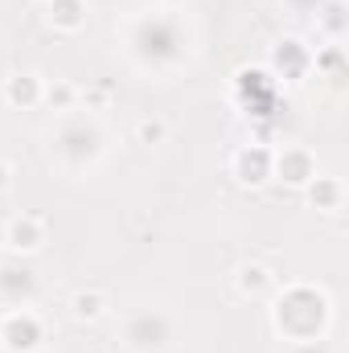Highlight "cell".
Here are the masks:
<instances>
[{
	"label": "cell",
	"mask_w": 349,
	"mask_h": 353,
	"mask_svg": "<svg viewBox=\"0 0 349 353\" xmlns=\"http://www.w3.org/2000/svg\"><path fill=\"white\" fill-rule=\"evenodd\" d=\"M321 4H325V0H283V8H288V12H300V17H312Z\"/></svg>",
	"instance_id": "23"
},
{
	"label": "cell",
	"mask_w": 349,
	"mask_h": 353,
	"mask_svg": "<svg viewBox=\"0 0 349 353\" xmlns=\"http://www.w3.org/2000/svg\"><path fill=\"white\" fill-rule=\"evenodd\" d=\"M165 140H169V119H161V115H144V119L136 123V144L157 148V144H165Z\"/></svg>",
	"instance_id": "20"
},
{
	"label": "cell",
	"mask_w": 349,
	"mask_h": 353,
	"mask_svg": "<svg viewBox=\"0 0 349 353\" xmlns=\"http://www.w3.org/2000/svg\"><path fill=\"white\" fill-rule=\"evenodd\" d=\"M79 99H87V111H103L115 99V90L107 87V83H99V87H90V90H79Z\"/></svg>",
	"instance_id": "21"
},
{
	"label": "cell",
	"mask_w": 349,
	"mask_h": 353,
	"mask_svg": "<svg viewBox=\"0 0 349 353\" xmlns=\"http://www.w3.org/2000/svg\"><path fill=\"white\" fill-rule=\"evenodd\" d=\"M230 279H235V292H239L243 300H267V296L279 288V275L267 263H255V259H251V263H239Z\"/></svg>",
	"instance_id": "13"
},
{
	"label": "cell",
	"mask_w": 349,
	"mask_h": 353,
	"mask_svg": "<svg viewBox=\"0 0 349 353\" xmlns=\"http://www.w3.org/2000/svg\"><path fill=\"white\" fill-rule=\"evenodd\" d=\"M312 176H317V152L308 144H283V148H275L271 181H283L292 189H304Z\"/></svg>",
	"instance_id": "11"
},
{
	"label": "cell",
	"mask_w": 349,
	"mask_h": 353,
	"mask_svg": "<svg viewBox=\"0 0 349 353\" xmlns=\"http://www.w3.org/2000/svg\"><path fill=\"white\" fill-rule=\"evenodd\" d=\"M41 296V275L25 259H4L0 263V304L4 308H33Z\"/></svg>",
	"instance_id": "9"
},
{
	"label": "cell",
	"mask_w": 349,
	"mask_h": 353,
	"mask_svg": "<svg viewBox=\"0 0 349 353\" xmlns=\"http://www.w3.org/2000/svg\"><path fill=\"white\" fill-rule=\"evenodd\" d=\"M12 173H17V169H12V161H4V157H0V193L12 185Z\"/></svg>",
	"instance_id": "24"
},
{
	"label": "cell",
	"mask_w": 349,
	"mask_h": 353,
	"mask_svg": "<svg viewBox=\"0 0 349 353\" xmlns=\"http://www.w3.org/2000/svg\"><path fill=\"white\" fill-rule=\"evenodd\" d=\"M271 165H275V148L267 140H251V144H239L226 161V169L235 176V185L243 189H263L271 181Z\"/></svg>",
	"instance_id": "8"
},
{
	"label": "cell",
	"mask_w": 349,
	"mask_h": 353,
	"mask_svg": "<svg viewBox=\"0 0 349 353\" xmlns=\"http://www.w3.org/2000/svg\"><path fill=\"white\" fill-rule=\"evenodd\" d=\"M111 312V296L103 292V288H79L74 296H70V316L79 321V325H94V321H103Z\"/></svg>",
	"instance_id": "16"
},
{
	"label": "cell",
	"mask_w": 349,
	"mask_h": 353,
	"mask_svg": "<svg viewBox=\"0 0 349 353\" xmlns=\"http://www.w3.org/2000/svg\"><path fill=\"white\" fill-rule=\"evenodd\" d=\"M271 329L283 345L296 341H325L333 329V296L317 283H279L271 296Z\"/></svg>",
	"instance_id": "2"
},
{
	"label": "cell",
	"mask_w": 349,
	"mask_h": 353,
	"mask_svg": "<svg viewBox=\"0 0 349 353\" xmlns=\"http://www.w3.org/2000/svg\"><path fill=\"white\" fill-rule=\"evenodd\" d=\"M33 4H41V8H46V4H50V0H33Z\"/></svg>",
	"instance_id": "26"
},
{
	"label": "cell",
	"mask_w": 349,
	"mask_h": 353,
	"mask_svg": "<svg viewBox=\"0 0 349 353\" xmlns=\"http://www.w3.org/2000/svg\"><path fill=\"white\" fill-rule=\"evenodd\" d=\"M275 83H300L308 70H312V46L296 33L288 37H275L271 41V54H267V66H263Z\"/></svg>",
	"instance_id": "7"
},
{
	"label": "cell",
	"mask_w": 349,
	"mask_h": 353,
	"mask_svg": "<svg viewBox=\"0 0 349 353\" xmlns=\"http://www.w3.org/2000/svg\"><path fill=\"white\" fill-rule=\"evenodd\" d=\"M161 4H165V8H181V4H185V0H161Z\"/></svg>",
	"instance_id": "25"
},
{
	"label": "cell",
	"mask_w": 349,
	"mask_h": 353,
	"mask_svg": "<svg viewBox=\"0 0 349 353\" xmlns=\"http://www.w3.org/2000/svg\"><path fill=\"white\" fill-rule=\"evenodd\" d=\"M119 41L123 54L132 58L136 70L152 74V79H173L177 70L193 58V29L177 8H136L123 25H119Z\"/></svg>",
	"instance_id": "1"
},
{
	"label": "cell",
	"mask_w": 349,
	"mask_h": 353,
	"mask_svg": "<svg viewBox=\"0 0 349 353\" xmlns=\"http://www.w3.org/2000/svg\"><path fill=\"white\" fill-rule=\"evenodd\" d=\"M283 353H333L329 341H296V345H283Z\"/></svg>",
	"instance_id": "22"
},
{
	"label": "cell",
	"mask_w": 349,
	"mask_h": 353,
	"mask_svg": "<svg viewBox=\"0 0 349 353\" xmlns=\"http://www.w3.org/2000/svg\"><path fill=\"white\" fill-rule=\"evenodd\" d=\"M235 103L243 107L247 119L259 123V136H267L275 123V107H279V83L263 66H243L235 74Z\"/></svg>",
	"instance_id": "5"
},
{
	"label": "cell",
	"mask_w": 349,
	"mask_h": 353,
	"mask_svg": "<svg viewBox=\"0 0 349 353\" xmlns=\"http://www.w3.org/2000/svg\"><path fill=\"white\" fill-rule=\"evenodd\" d=\"M41 90H46V79L37 70H12L0 83V99L12 111H33V107H41Z\"/></svg>",
	"instance_id": "12"
},
{
	"label": "cell",
	"mask_w": 349,
	"mask_h": 353,
	"mask_svg": "<svg viewBox=\"0 0 349 353\" xmlns=\"http://www.w3.org/2000/svg\"><path fill=\"white\" fill-rule=\"evenodd\" d=\"M304 197H308V205L321 210V214H341V210H346V185H341V176H321L317 173L304 185Z\"/></svg>",
	"instance_id": "15"
},
{
	"label": "cell",
	"mask_w": 349,
	"mask_h": 353,
	"mask_svg": "<svg viewBox=\"0 0 349 353\" xmlns=\"http://www.w3.org/2000/svg\"><path fill=\"white\" fill-rule=\"evenodd\" d=\"M46 21H50L54 33L74 37V33H83L90 25V4L87 0H50L46 4Z\"/></svg>",
	"instance_id": "14"
},
{
	"label": "cell",
	"mask_w": 349,
	"mask_h": 353,
	"mask_svg": "<svg viewBox=\"0 0 349 353\" xmlns=\"http://www.w3.org/2000/svg\"><path fill=\"white\" fill-rule=\"evenodd\" d=\"M41 103H46L54 115H66V111H74V103H79V87L66 83V79H54V83H46V90H41Z\"/></svg>",
	"instance_id": "19"
},
{
	"label": "cell",
	"mask_w": 349,
	"mask_h": 353,
	"mask_svg": "<svg viewBox=\"0 0 349 353\" xmlns=\"http://www.w3.org/2000/svg\"><path fill=\"white\" fill-rule=\"evenodd\" d=\"M46 345H50V325L37 308L0 312V350L4 353H41Z\"/></svg>",
	"instance_id": "6"
},
{
	"label": "cell",
	"mask_w": 349,
	"mask_h": 353,
	"mask_svg": "<svg viewBox=\"0 0 349 353\" xmlns=\"http://www.w3.org/2000/svg\"><path fill=\"white\" fill-rule=\"evenodd\" d=\"M312 70H317V79H329L333 87L346 79V50L341 46H325V50H312Z\"/></svg>",
	"instance_id": "18"
},
{
	"label": "cell",
	"mask_w": 349,
	"mask_h": 353,
	"mask_svg": "<svg viewBox=\"0 0 349 353\" xmlns=\"http://www.w3.org/2000/svg\"><path fill=\"white\" fill-rule=\"evenodd\" d=\"M317 29H321V37L325 41H333V46H341L349 33V12H346V0H325L317 12Z\"/></svg>",
	"instance_id": "17"
},
{
	"label": "cell",
	"mask_w": 349,
	"mask_h": 353,
	"mask_svg": "<svg viewBox=\"0 0 349 353\" xmlns=\"http://www.w3.org/2000/svg\"><path fill=\"white\" fill-rule=\"evenodd\" d=\"M46 157L58 173L83 176L107 157V128L94 111H66L46 136Z\"/></svg>",
	"instance_id": "3"
},
{
	"label": "cell",
	"mask_w": 349,
	"mask_h": 353,
	"mask_svg": "<svg viewBox=\"0 0 349 353\" xmlns=\"http://www.w3.org/2000/svg\"><path fill=\"white\" fill-rule=\"evenodd\" d=\"M46 243H50V222H46L41 214H17V218H8V226H4V247H8V255L29 259V255H37Z\"/></svg>",
	"instance_id": "10"
},
{
	"label": "cell",
	"mask_w": 349,
	"mask_h": 353,
	"mask_svg": "<svg viewBox=\"0 0 349 353\" xmlns=\"http://www.w3.org/2000/svg\"><path fill=\"white\" fill-rule=\"evenodd\" d=\"M115 341L123 353H177L181 321L165 304H132L119 312Z\"/></svg>",
	"instance_id": "4"
}]
</instances>
